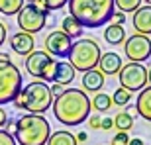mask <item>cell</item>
I'll return each mask as SVG.
<instances>
[{"label": "cell", "mask_w": 151, "mask_h": 145, "mask_svg": "<svg viewBox=\"0 0 151 145\" xmlns=\"http://www.w3.org/2000/svg\"><path fill=\"white\" fill-rule=\"evenodd\" d=\"M51 108L57 122H61L63 126H78L86 122L92 110L90 98L81 88H65L61 96L53 98Z\"/></svg>", "instance_id": "cell-1"}, {"label": "cell", "mask_w": 151, "mask_h": 145, "mask_svg": "<svg viewBox=\"0 0 151 145\" xmlns=\"http://www.w3.org/2000/svg\"><path fill=\"white\" fill-rule=\"evenodd\" d=\"M69 16L75 18L83 28H100L110 22L116 12L114 0H69Z\"/></svg>", "instance_id": "cell-2"}, {"label": "cell", "mask_w": 151, "mask_h": 145, "mask_svg": "<svg viewBox=\"0 0 151 145\" xmlns=\"http://www.w3.org/2000/svg\"><path fill=\"white\" fill-rule=\"evenodd\" d=\"M51 126L45 116L24 114L16 120V134L12 135L18 145H47Z\"/></svg>", "instance_id": "cell-3"}, {"label": "cell", "mask_w": 151, "mask_h": 145, "mask_svg": "<svg viewBox=\"0 0 151 145\" xmlns=\"http://www.w3.org/2000/svg\"><path fill=\"white\" fill-rule=\"evenodd\" d=\"M102 57L100 45L96 43L94 39H77L71 45L69 51V65L75 71H92L98 67V61Z\"/></svg>", "instance_id": "cell-4"}, {"label": "cell", "mask_w": 151, "mask_h": 145, "mask_svg": "<svg viewBox=\"0 0 151 145\" xmlns=\"http://www.w3.org/2000/svg\"><path fill=\"white\" fill-rule=\"evenodd\" d=\"M22 94H24V110H28V114L43 116V112H47L53 104L49 86H47V83H41V80H32L28 86L22 88Z\"/></svg>", "instance_id": "cell-5"}, {"label": "cell", "mask_w": 151, "mask_h": 145, "mask_svg": "<svg viewBox=\"0 0 151 145\" xmlns=\"http://www.w3.org/2000/svg\"><path fill=\"white\" fill-rule=\"evenodd\" d=\"M22 92V72L12 61H0V106Z\"/></svg>", "instance_id": "cell-6"}, {"label": "cell", "mask_w": 151, "mask_h": 145, "mask_svg": "<svg viewBox=\"0 0 151 145\" xmlns=\"http://www.w3.org/2000/svg\"><path fill=\"white\" fill-rule=\"evenodd\" d=\"M120 84L128 92H137L147 86V69L141 63H126L120 69Z\"/></svg>", "instance_id": "cell-7"}, {"label": "cell", "mask_w": 151, "mask_h": 145, "mask_svg": "<svg viewBox=\"0 0 151 145\" xmlns=\"http://www.w3.org/2000/svg\"><path fill=\"white\" fill-rule=\"evenodd\" d=\"M45 24H47V12L37 10L29 2L24 4V8L18 14V28L22 29L24 34H29V35L37 34L45 28Z\"/></svg>", "instance_id": "cell-8"}, {"label": "cell", "mask_w": 151, "mask_h": 145, "mask_svg": "<svg viewBox=\"0 0 151 145\" xmlns=\"http://www.w3.org/2000/svg\"><path fill=\"white\" fill-rule=\"evenodd\" d=\"M124 55L129 59V63H141L151 57V39L147 35L134 34L124 43Z\"/></svg>", "instance_id": "cell-9"}, {"label": "cell", "mask_w": 151, "mask_h": 145, "mask_svg": "<svg viewBox=\"0 0 151 145\" xmlns=\"http://www.w3.org/2000/svg\"><path fill=\"white\" fill-rule=\"evenodd\" d=\"M43 43H45V51H47L51 57H69L73 39H69L61 29H55V32H51V34L45 37Z\"/></svg>", "instance_id": "cell-10"}, {"label": "cell", "mask_w": 151, "mask_h": 145, "mask_svg": "<svg viewBox=\"0 0 151 145\" xmlns=\"http://www.w3.org/2000/svg\"><path fill=\"white\" fill-rule=\"evenodd\" d=\"M55 57H51L47 51H32L29 55H26V71L32 75V77L35 78H41V72H43V69L49 65L51 61H53Z\"/></svg>", "instance_id": "cell-11"}, {"label": "cell", "mask_w": 151, "mask_h": 145, "mask_svg": "<svg viewBox=\"0 0 151 145\" xmlns=\"http://www.w3.org/2000/svg\"><path fill=\"white\" fill-rule=\"evenodd\" d=\"M132 24L135 28V34L149 35L151 34V6H139L132 16Z\"/></svg>", "instance_id": "cell-12"}, {"label": "cell", "mask_w": 151, "mask_h": 145, "mask_svg": "<svg viewBox=\"0 0 151 145\" xmlns=\"http://www.w3.org/2000/svg\"><path fill=\"white\" fill-rule=\"evenodd\" d=\"M10 47L16 51L18 55H29L35 47V39L29 34H24V32H18L10 37Z\"/></svg>", "instance_id": "cell-13"}, {"label": "cell", "mask_w": 151, "mask_h": 145, "mask_svg": "<svg viewBox=\"0 0 151 145\" xmlns=\"http://www.w3.org/2000/svg\"><path fill=\"white\" fill-rule=\"evenodd\" d=\"M98 69H100L102 75H116L122 69V57L114 53V51H108V53H102L100 61H98Z\"/></svg>", "instance_id": "cell-14"}, {"label": "cell", "mask_w": 151, "mask_h": 145, "mask_svg": "<svg viewBox=\"0 0 151 145\" xmlns=\"http://www.w3.org/2000/svg\"><path fill=\"white\" fill-rule=\"evenodd\" d=\"M135 112H137L143 120L151 122V86H145V88L139 92L137 100H135Z\"/></svg>", "instance_id": "cell-15"}, {"label": "cell", "mask_w": 151, "mask_h": 145, "mask_svg": "<svg viewBox=\"0 0 151 145\" xmlns=\"http://www.w3.org/2000/svg\"><path fill=\"white\" fill-rule=\"evenodd\" d=\"M83 86L86 92H98L104 86V75L100 71H96V69L86 71L83 75Z\"/></svg>", "instance_id": "cell-16"}, {"label": "cell", "mask_w": 151, "mask_h": 145, "mask_svg": "<svg viewBox=\"0 0 151 145\" xmlns=\"http://www.w3.org/2000/svg\"><path fill=\"white\" fill-rule=\"evenodd\" d=\"M73 80H75V69L67 61H59L57 63V72H55V83L61 84V86H67Z\"/></svg>", "instance_id": "cell-17"}, {"label": "cell", "mask_w": 151, "mask_h": 145, "mask_svg": "<svg viewBox=\"0 0 151 145\" xmlns=\"http://www.w3.org/2000/svg\"><path fill=\"white\" fill-rule=\"evenodd\" d=\"M61 32L67 35L69 39H78L83 35V26H81L75 18L67 16V18H63V22H61Z\"/></svg>", "instance_id": "cell-18"}, {"label": "cell", "mask_w": 151, "mask_h": 145, "mask_svg": "<svg viewBox=\"0 0 151 145\" xmlns=\"http://www.w3.org/2000/svg\"><path fill=\"white\" fill-rule=\"evenodd\" d=\"M47 145H77V137H75L71 131L59 129V131H53V134L49 135Z\"/></svg>", "instance_id": "cell-19"}, {"label": "cell", "mask_w": 151, "mask_h": 145, "mask_svg": "<svg viewBox=\"0 0 151 145\" xmlns=\"http://www.w3.org/2000/svg\"><path fill=\"white\" fill-rule=\"evenodd\" d=\"M104 39H106L110 45H120L124 43V39H126V29L122 28V26H108L106 29H104Z\"/></svg>", "instance_id": "cell-20"}, {"label": "cell", "mask_w": 151, "mask_h": 145, "mask_svg": "<svg viewBox=\"0 0 151 145\" xmlns=\"http://www.w3.org/2000/svg\"><path fill=\"white\" fill-rule=\"evenodd\" d=\"M24 8V0H0V14L4 16H16Z\"/></svg>", "instance_id": "cell-21"}, {"label": "cell", "mask_w": 151, "mask_h": 145, "mask_svg": "<svg viewBox=\"0 0 151 145\" xmlns=\"http://www.w3.org/2000/svg\"><path fill=\"white\" fill-rule=\"evenodd\" d=\"M90 106L94 108L96 112H106V110H110V106H112V98H110V94L98 92V94H94V98L90 100Z\"/></svg>", "instance_id": "cell-22"}, {"label": "cell", "mask_w": 151, "mask_h": 145, "mask_svg": "<svg viewBox=\"0 0 151 145\" xmlns=\"http://www.w3.org/2000/svg\"><path fill=\"white\" fill-rule=\"evenodd\" d=\"M114 126L118 128V131H126V134H128L129 129L134 128V118L129 116L128 112H120V114L114 118Z\"/></svg>", "instance_id": "cell-23"}, {"label": "cell", "mask_w": 151, "mask_h": 145, "mask_svg": "<svg viewBox=\"0 0 151 145\" xmlns=\"http://www.w3.org/2000/svg\"><path fill=\"white\" fill-rule=\"evenodd\" d=\"M114 6H116L118 12L129 14V12H135L141 6V0H114Z\"/></svg>", "instance_id": "cell-24"}, {"label": "cell", "mask_w": 151, "mask_h": 145, "mask_svg": "<svg viewBox=\"0 0 151 145\" xmlns=\"http://www.w3.org/2000/svg\"><path fill=\"white\" fill-rule=\"evenodd\" d=\"M57 59H53V61L47 65V67L43 69V72H41V83H55V72H57Z\"/></svg>", "instance_id": "cell-25"}, {"label": "cell", "mask_w": 151, "mask_h": 145, "mask_svg": "<svg viewBox=\"0 0 151 145\" xmlns=\"http://www.w3.org/2000/svg\"><path fill=\"white\" fill-rule=\"evenodd\" d=\"M129 100H132V92H128L126 88H118L112 96V104H118V106H128Z\"/></svg>", "instance_id": "cell-26"}, {"label": "cell", "mask_w": 151, "mask_h": 145, "mask_svg": "<svg viewBox=\"0 0 151 145\" xmlns=\"http://www.w3.org/2000/svg\"><path fill=\"white\" fill-rule=\"evenodd\" d=\"M128 143H129V135L126 131H118L112 137V143L110 145H128Z\"/></svg>", "instance_id": "cell-27"}, {"label": "cell", "mask_w": 151, "mask_h": 145, "mask_svg": "<svg viewBox=\"0 0 151 145\" xmlns=\"http://www.w3.org/2000/svg\"><path fill=\"white\" fill-rule=\"evenodd\" d=\"M41 2L47 6V10H59V8H63L67 4L69 0H41Z\"/></svg>", "instance_id": "cell-28"}, {"label": "cell", "mask_w": 151, "mask_h": 145, "mask_svg": "<svg viewBox=\"0 0 151 145\" xmlns=\"http://www.w3.org/2000/svg\"><path fill=\"white\" fill-rule=\"evenodd\" d=\"M0 145H16V139L10 134H6L4 129H0Z\"/></svg>", "instance_id": "cell-29"}, {"label": "cell", "mask_w": 151, "mask_h": 145, "mask_svg": "<svg viewBox=\"0 0 151 145\" xmlns=\"http://www.w3.org/2000/svg\"><path fill=\"white\" fill-rule=\"evenodd\" d=\"M126 22V14H122V12H114L112 14V18H110V24L112 26H122V24Z\"/></svg>", "instance_id": "cell-30"}, {"label": "cell", "mask_w": 151, "mask_h": 145, "mask_svg": "<svg viewBox=\"0 0 151 145\" xmlns=\"http://www.w3.org/2000/svg\"><path fill=\"white\" fill-rule=\"evenodd\" d=\"M49 90H51V96H53V98H57V96H61L63 92H65V86H61V84L53 83V84L49 86Z\"/></svg>", "instance_id": "cell-31"}, {"label": "cell", "mask_w": 151, "mask_h": 145, "mask_svg": "<svg viewBox=\"0 0 151 145\" xmlns=\"http://www.w3.org/2000/svg\"><path fill=\"white\" fill-rule=\"evenodd\" d=\"M112 128H114V120H112V118H102V120H100V129L110 131Z\"/></svg>", "instance_id": "cell-32"}, {"label": "cell", "mask_w": 151, "mask_h": 145, "mask_svg": "<svg viewBox=\"0 0 151 145\" xmlns=\"http://www.w3.org/2000/svg\"><path fill=\"white\" fill-rule=\"evenodd\" d=\"M100 116H88V126L92 129H100Z\"/></svg>", "instance_id": "cell-33"}, {"label": "cell", "mask_w": 151, "mask_h": 145, "mask_svg": "<svg viewBox=\"0 0 151 145\" xmlns=\"http://www.w3.org/2000/svg\"><path fill=\"white\" fill-rule=\"evenodd\" d=\"M4 131L6 134H10V135H14L16 134V120H8V122H6V126H4Z\"/></svg>", "instance_id": "cell-34"}, {"label": "cell", "mask_w": 151, "mask_h": 145, "mask_svg": "<svg viewBox=\"0 0 151 145\" xmlns=\"http://www.w3.org/2000/svg\"><path fill=\"white\" fill-rule=\"evenodd\" d=\"M8 120H10V118H8L6 110L0 106V129H4V126H6V122H8Z\"/></svg>", "instance_id": "cell-35"}, {"label": "cell", "mask_w": 151, "mask_h": 145, "mask_svg": "<svg viewBox=\"0 0 151 145\" xmlns=\"http://www.w3.org/2000/svg\"><path fill=\"white\" fill-rule=\"evenodd\" d=\"M29 4H34L35 8H37V10H41V12H47V14H49V10H47V6H45L43 2H41V0H29Z\"/></svg>", "instance_id": "cell-36"}, {"label": "cell", "mask_w": 151, "mask_h": 145, "mask_svg": "<svg viewBox=\"0 0 151 145\" xmlns=\"http://www.w3.org/2000/svg\"><path fill=\"white\" fill-rule=\"evenodd\" d=\"M12 104H14L16 108H20V110H24V94H22V92L14 98V102H12Z\"/></svg>", "instance_id": "cell-37"}, {"label": "cell", "mask_w": 151, "mask_h": 145, "mask_svg": "<svg viewBox=\"0 0 151 145\" xmlns=\"http://www.w3.org/2000/svg\"><path fill=\"white\" fill-rule=\"evenodd\" d=\"M6 34H8V32H6V26H4L2 22H0V45H2V43L6 41Z\"/></svg>", "instance_id": "cell-38"}, {"label": "cell", "mask_w": 151, "mask_h": 145, "mask_svg": "<svg viewBox=\"0 0 151 145\" xmlns=\"http://www.w3.org/2000/svg\"><path fill=\"white\" fill-rule=\"evenodd\" d=\"M86 139H88V135H86V134H78V137H77V143H84Z\"/></svg>", "instance_id": "cell-39"}, {"label": "cell", "mask_w": 151, "mask_h": 145, "mask_svg": "<svg viewBox=\"0 0 151 145\" xmlns=\"http://www.w3.org/2000/svg\"><path fill=\"white\" fill-rule=\"evenodd\" d=\"M128 145H143V141H141L139 137H134V139H129Z\"/></svg>", "instance_id": "cell-40"}, {"label": "cell", "mask_w": 151, "mask_h": 145, "mask_svg": "<svg viewBox=\"0 0 151 145\" xmlns=\"http://www.w3.org/2000/svg\"><path fill=\"white\" fill-rule=\"evenodd\" d=\"M0 61H10V55L8 53H0Z\"/></svg>", "instance_id": "cell-41"}, {"label": "cell", "mask_w": 151, "mask_h": 145, "mask_svg": "<svg viewBox=\"0 0 151 145\" xmlns=\"http://www.w3.org/2000/svg\"><path fill=\"white\" fill-rule=\"evenodd\" d=\"M147 83L151 84V69H147Z\"/></svg>", "instance_id": "cell-42"}, {"label": "cell", "mask_w": 151, "mask_h": 145, "mask_svg": "<svg viewBox=\"0 0 151 145\" xmlns=\"http://www.w3.org/2000/svg\"><path fill=\"white\" fill-rule=\"evenodd\" d=\"M145 2H147V4H145V6H151V0H145Z\"/></svg>", "instance_id": "cell-43"}]
</instances>
